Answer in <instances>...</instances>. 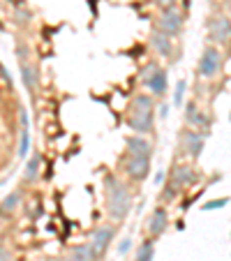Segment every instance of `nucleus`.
<instances>
[{
  "label": "nucleus",
  "instance_id": "6",
  "mask_svg": "<svg viewBox=\"0 0 231 261\" xmlns=\"http://www.w3.org/2000/svg\"><path fill=\"white\" fill-rule=\"evenodd\" d=\"M116 238V226L114 224H102L99 229H95V234H93V238H90V247H93V252H95V257H104V252L109 250V245H111V241Z\"/></svg>",
  "mask_w": 231,
  "mask_h": 261
},
{
  "label": "nucleus",
  "instance_id": "20",
  "mask_svg": "<svg viewBox=\"0 0 231 261\" xmlns=\"http://www.w3.org/2000/svg\"><path fill=\"white\" fill-rule=\"evenodd\" d=\"M157 70H160V65H157L155 60L148 62V65H146V67L141 70V81H143V83H148V81H151V79L157 74Z\"/></svg>",
  "mask_w": 231,
  "mask_h": 261
},
{
  "label": "nucleus",
  "instance_id": "2",
  "mask_svg": "<svg viewBox=\"0 0 231 261\" xmlns=\"http://www.w3.org/2000/svg\"><path fill=\"white\" fill-rule=\"evenodd\" d=\"M127 125L134 134H151L153 125H155V104H153L151 95H136L130 106V116H127Z\"/></svg>",
  "mask_w": 231,
  "mask_h": 261
},
{
  "label": "nucleus",
  "instance_id": "4",
  "mask_svg": "<svg viewBox=\"0 0 231 261\" xmlns=\"http://www.w3.org/2000/svg\"><path fill=\"white\" fill-rule=\"evenodd\" d=\"M208 35H211V42L213 44L227 46V44L231 42V19L224 17V14L213 17L211 23H208Z\"/></svg>",
  "mask_w": 231,
  "mask_h": 261
},
{
  "label": "nucleus",
  "instance_id": "18",
  "mask_svg": "<svg viewBox=\"0 0 231 261\" xmlns=\"http://www.w3.org/2000/svg\"><path fill=\"white\" fill-rule=\"evenodd\" d=\"M39 164H42V157L39 155L30 157V162H28V166H26V181L28 183H33V181L37 178V174H39Z\"/></svg>",
  "mask_w": 231,
  "mask_h": 261
},
{
  "label": "nucleus",
  "instance_id": "1",
  "mask_svg": "<svg viewBox=\"0 0 231 261\" xmlns=\"http://www.w3.org/2000/svg\"><path fill=\"white\" fill-rule=\"evenodd\" d=\"M104 192H107V210L111 220H125L127 213L132 208V194L127 190V185L116 178V176H107L104 181Z\"/></svg>",
  "mask_w": 231,
  "mask_h": 261
},
{
  "label": "nucleus",
  "instance_id": "10",
  "mask_svg": "<svg viewBox=\"0 0 231 261\" xmlns=\"http://www.w3.org/2000/svg\"><path fill=\"white\" fill-rule=\"evenodd\" d=\"M185 120H187V125H190L192 130L204 132L206 127H208V116H206V113L201 111L194 102H190V104L185 106Z\"/></svg>",
  "mask_w": 231,
  "mask_h": 261
},
{
  "label": "nucleus",
  "instance_id": "27",
  "mask_svg": "<svg viewBox=\"0 0 231 261\" xmlns=\"http://www.w3.org/2000/svg\"><path fill=\"white\" fill-rule=\"evenodd\" d=\"M162 183H164V171H160V174L155 176V185H157V187H162Z\"/></svg>",
  "mask_w": 231,
  "mask_h": 261
},
{
  "label": "nucleus",
  "instance_id": "24",
  "mask_svg": "<svg viewBox=\"0 0 231 261\" xmlns=\"http://www.w3.org/2000/svg\"><path fill=\"white\" fill-rule=\"evenodd\" d=\"M227 206V199H215V201H208L204 206V210H213V208H224Z\"/></svg>",
  "mask_w": 231,
  "mask_h": 261
},
{
  "label": "nucleus",
  "instance_id": "5",
  "mask_svg": "<svg viewBox=\"0 0 231 261\" xmlns=\"http://www.w3.org/2000/svg\"><path fill=\"white\" fill-rule=\"evenodd\" d=\"M183 23H185V19H183V14H180L176 7L162 9V14L157 17V30H160V33H167L169 37L180 35Z\"/></svg>",
  "mask_w": 231,
  "mask_h": 261
},
{
  "label": "nucleus",
  "instance_id": "14",
  "mask_svg": "<svg viewBox=\"0 0 231 261\" xmlns=\"http://www.w3.org/2000/svg\"><path fill=\"white\" fill-rule=\"evenodd\" d=\"M146 86L151 88V93H153V95L162 97L164 93H167V88H169V77H167V72H164V70L160 67V70H157V74H155V77H153L151 81L146 83Z\"/></svg>",
  "mask_w": 231,
  "mask_h": 261
},
{
  "label": "nucleus",
  "instance_id": "12",
  "mask_svg": "<svg viewBox=\"0 0 231 261\" xmlns=\"http://www.w3.org/2000/svg\"><path fill=\"white\" fill-rule=\"evenodd\" d=\"M167 226H169V215H167V210L160 206V208L153 210L151 220H148V234H151L153 238H155V236H162Z\"/></svg>",
  "mask_w": 231,
  "mask_h": 261
},
{
  "label": "nucleus",
  "instance_id": "9",
  "mask_svg": "<svg viewBox=\"0 0 231 261\" xmlns=\"http://www.w3.org/2000/svg\"><path fill=\"white\" fill-rule=\"evenodd\" d=\"M194 181H196V171H194V166H190V164H178L173 169V174H171V183L176 185L178 190L190 187Z\"/></svg>",
  "mask_w": 231,
  "mask_h": 261
},
{
  "label": "nucleus",
  "instance_id": "8",
  "mask_svg": "<svg viewBox=\"0 0 231 261\" xmlns=\"http://www.w3.org/2000/svg\"><path fill=\"white\" fill-rule=\"evenodd\" d=\"M204 143H206V132L201 130H187L183 134V148L190 157H199L201 155V150H204Z\"/></svg>",
  "mask_w": 231,
  "mask_h": 261
},
{
  "label": "nucleus",
  "instance_id": "16",
  "mask_svg": "<svg viewBox=\"0 0 231 261\" xmlns=\"http://www.w3.org/2000/svg\"><path fill=\"white\" fill-rule=\"evenodd\" d=\"M21 74H23V83H26V88L33 93V90L37 88V74H35V70L23 60V58H21Z\"/></svg>",
  "mask_w": 231,
  "mask_h": 261
},
{
  "label": "nucleus",
  "instance_id": "15",
  "mask_svg": "<svg viewBox=\"0 0 231 261\" xmlns=\"http://www.w3.org/2000/svg\"><path fill=\"white\" fill-rule=\"evenodd\" d=\"M67 257H70L72 261H99L97 257H95V252H93L90 243H86V245H74Z\"/></svg>",
  "mask_w": 231,
  "mask_h": 261
},
{
  "label": "nucleus",
  "instance_id": "22",
  "mask_svg": "<svg viewBox=\"0 0 231 261\" xmlns=\"http://www.w3.org/2000/svg\"><path fill=\"white\" fill-rule=\"evenodd\" d=\"M28 127H23L21 130V148H19V155L21 157H26V153H28Z\"/></svg>",
  "mask_w": 231,
  "mask_h": 261
},
{
  "label": "nucleus",
  "instance_id": "11",
  "mask_svg": "<svg viewBox=\"0 0 231 261\" xmlns=\"http://www.w3.org/2000/svg\"><path fill=\"white\" fill-rule=\"evenodd\" d=\"M125 143H127V153H130V155H139V157L153 155V143L148 139H143V134H134V137H130Z\"/></svg>",
  "mask_w": 231,
  "mask_h": 261
},
{
  "label": "nucleus",
  "instance_id": "17",
  "mask_svg": "<svg viewBox=\"0 0 231 261\" xmlns=\"http://www.w3.org/2000/svg\"><path fill=\"white\" fill-rule=\"evenodd\" d=\"M153 257H155V245H153V241H143V243L139 245V252H136V259L134 261H153Z\"/></svg>",
  "mask_w": 231,
  "mask_h": 261
},
{
  "label": "nucleus",
  "instance_id": "28",
  "mask_svg": "<svg viewBox=\"0 0 231 261\" xmlns=\"http://www.w3.org/2000/svg\"><path fill=\"white\" fill-rule=\"evenodd\" d=\"M58 261H72V259H70V257H65V259H58Z\"/></svg>",
  "mask_w": 231,
  "mask_h": 261
},
{
  "label": "nucleus",
  "instance_id": "23",
  "mask_svg": "<svg viewBox=\"0 0 231 261\" xmlns=\"http://www.w3.org/2000/svg\"><path fill=\"white\" fill-rule=\"evenodd\" d=\"M153 2H155V7L160 9H171L178 5V0H153Z\"/></svg>",
  "mask_w": 231,
  "mask_h": 261
},
{
  "label": "nucleus",
  "instance_id": "7",
  "mask_svg": "<svg viewBox=\"0 0 231 261\" xmlns=\"http://www.w3.org/2000/svg\"><path fill=\"white\" fill-rule=\"evenodd\" d=\"M125 171L132 181H143L146 176L151 174V157H139V155H130L125 162Z\"/></svg>",
  "mask_w": 231,
  "mask_h": 261
},
{
  "label": "nucleus",
  "instance_id": "21",
  "mask_svg": "<svg viewBox=\"0 0 231 261\" xmlns=\"http://www.w3.org/2000/svg\"><path fill=\"white\" fill-rule=\"evenodd\" d=\"M19 201H21V192H12L7 199L2 201V210H14Z\"/></svg>",
  "mask_w": 231,
  "mask_h": 261
},
{
  "label": "nucleus",
  "instance_id": "13",
  "mask_svg": "<svg viewBox=\"0 0 231 261\" xmlns=\"http://www.w3.org/2000/svg\"><path fill=\"white\" fill-rule=\"evenodd\" d=\"M151 44H153V49L157 51V56L171 58V53H173V37H169L167 33L155 30V33H153V37H151Z\"/></svg>",
  "mask_w": 231,
  "mask_h": 261
},
{
  "label": "nucleus",
  "instance_id": "3",
  "mask_svg": "<svg viewBox=\"0 0 231 261\" xmlns=\"http://www.w3.org/2000/svg\"><path fill=\"white\" fill-rule=\"evenodd\" d=\"M222 72V53L217 46H208L201 53V60H199V74L206 81H213L217 74Z\"/></svg>",
  "mask_w": 231,
  "mask_h": 261
},
{
  "label": "nucleus",
  "instance_id": "26",
  "mask_svg": "<svg viewBox=\"0 0 231 261\" xmlns=\"http://www.w3.org/2000/svg\"><path fill=\"white\" fill-rule=\"evenodd\" d=\"M0 261H12V252L7 247H0Z\"/></svg>",
  "mask_w": 231,
  "mask_h": 261
},
{
  "label": "nucleus",
  "instance_id": "25",
  "mask_svg": "<svg viewBox=\"0 0 231 261\" xmlns=\"http://www.w3.org/2000/svg\"><path fill=\"white\" fill-rule=\"evenodd\" d=\"M130 247H132V241H130V238H125L123 245L118 247V254H127V252H130Z\"/></svg>",
  "mask_w": 231,
  "mask_h": 261
},
{
  "label": "nucleus",
  "instance_id": "19",
  "mask_svg": "<svg viewBox=\"0 0 231 261\" xmlns=\"http://www.w3.org/2000/svg\"><path fill=\"white\" fill-rule=\"evenodd\" d=\"M185 90H187V81H185V79H180V81L176 83V93H173V106H183Z\"/></svg>",
  "mask_w": 231,
  "mask_h": 261
}]
</instances>
